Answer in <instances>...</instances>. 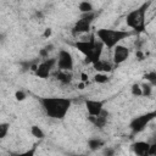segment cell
<instances>
[{"mask_svg": "<svg viewBox=\"0 0 156 156\" xmlns=\"http://www.w3.org/2000/svg\"><path fill=\"white\" fill-rule=\"evenodd\" d=\"M35 150H37V145H34V146L30 147L29 150H26V151L18 154V155H16V156H35Z\"/></svg>", "mask_w": 156, "mask_h": 156, "instance_id": "obj_22", "label": "cell"}, {"mask_svg": "<svg viewBox=\"0 0 156 156\" xmlns=\"http://www.w3.org/2000/svg\"><path fill=\"white\" fill-rule=\"evenodd\" d=\"M104 156H115V149L113 147H105Z\"/></svg>", "mask_w": 156, "mask_h": 156, "instance_id": "obj_25", "label": "cell"}, {"mask_svg": "<svg viewBox=\"0 0 156 156\" xmlns=\"http://www.w3.org/2000/svg\"><path fill=\"white\" fill-rule=\"evenodd\" d=\"M150 5H151V1L144 2V4H141V6L130 11L127 15V18H126L127 26L129 28H132L134 32L140 33V32L145 30V13Z\"/></svg>", "mask_w": 156, "mask_h": 156, "instance_id": "obj_4", "label": "cell"}, {"mask_svg": "<svg viewBox=\"0 0 156 156\" xmlns=\"http://www.w3.org/2000/svg\"><path fill=\"white\" fill-rule=\"evenodd\" d=\"M15 98H16L17 101H23V100L26 99V93L22 91V90H17V91L15 93Z\"/></svg>", "mask_w": 156, "mask_h": 156, "instance_id": "obj_24", "label": "cell"}, {"mask_svg": "<svg viewBox=\"0 0 156 156\" xmlns=\"http://www.w3.org/2000/svg\"><path fill=\"white\" fill-rule=\"evenodd\" d=\"M74 46L85 56V63H95L100 60L102 54V43L95 39L94 35L90 37L88 40H79L74 43Z\"/></svg>", "mask_w": 156, "mask_h": 156, "instance_id": "obj_2", "label": "cell"}, {"mask_svg": "<svg viewBox=\"0 0 156 156\" xmlns=\"http://www.w3.org/2000/svg\"><path fill=\"white\" fill-rule=\"evenodd\" d=\"M4 40V35L2 34H0V41H2Z\"/></svg>", "mask_w": 156, "mask_h": 156, "instance_id": "obj_30", "label": "cell"}, {"mask_svg": "<svg viewBox=\"0 0 156 156\" xmlns=\"http://www.w3.org/2000/svg\"><path fill=\"white\" fill-rule=\"evenodd\" d=\"M9 129H10V123H7V122L0 123V139H4L7 135Z\"/></svg>", "mask_w": 156, "mask_h": 156, "instance_id": "obj_18", "label": "cell"}, {"mask_svg": "<svg viewBox=\"0 0 156 156\" xmlns=\"http://www.w3.org/2000/svg\"><path fill=\"white\" fill-rule=\"evenodd\" d=\"M104 145H105L104 140H101V139H99V138H91V139H89V141H88V146H89V149H90L91 151H96V150L101 149Z\"/></svg>", "mask_w": 156, "mask_h": 156, "instance_id": "obj_15", "label": "cell"}, {"mask_svg": "<svg viewBox=\"0 0 156 156\" xmlns=\"http://www.w3.org/2000/svg\"><path fill=\"white\" fill-rule=\"evenodd\" d=\"M96 13L93 11V12H88V13H82L80 15V18L76 22L74 27L72 28V33L73 35H77V34H80V33H88L90 30V26L95 18Z\"/></svg>", "mask_w": 156, "mask_h": 156, "instance_id": "obj_5", "label": "cell"}, {"mask_svg": "<svg viewBox=\"0 0 156 156\" xmlns=\"http://www.w3.org/2000/svg\"><path fill=\"white\" fill-rule=\"evenodd\" d=\"M30 133H32V135L35 136L37 139H43V138L45 136L44 132H43L41 128L38 127V126H32V128H30Z\"/></svg>", "mask_w": 156, "mask_h": 156, "instance_id": "obj_17", "label": "cell"}, {"mask_svg": "<svg viewBox=\"0 0 156 156\" xmlns=\"http://www.w3.org/2000/svg\"><path fill=\"white\" fill-rule=\"evenodd\" d=\"M78 156H85V155H78Z\"/></svg>", "mask_w": 156, "mask_h": 156, "instance_id": "obj_31", "label": "cell"}, {"mask_svg": "<svg viewBox=\"0 0 156 156\" xmlns=\"http://www.w3.org/2000/svg\"><path fill=\"white\" fill-rule=\"evenodd\" d=\"M132 35V32L121 30V29H107L101 28L96 32V37L99 38V41L102 43L104 46H107L108 49H113L118 45V43L128 37Z\"/></svg>", "mask_w": 156, "mask_h": 156, "instance_id": "obj_3", "label": "cell"}, {"mask_svg": "<svg viewBox=\"0 0 156 156\" xmlns=\"http://www.w3.org/2000/svg\"><path fill=\"white\" fill-rule=\"evenodd\" d=\"M144 78H145L146 80H149L151 85H155V84H156V72H155V71L146 73V74L144 76Z\"/></svg>", "mask_w": 156, "mask_h": 156, "instance_id": "obj_21", "label": "cell"}, {"mask_svg": "<svg viewBox=\"0 0 156 156\" xmlns=\"http://www.w3.org/2000/svg\"><path fill=\"white\" fill-rule=\"evenodd\" d=\"M50 35H51V29H50V28H46L45 32H44V37H45V38H49Z\"/></svg>", "mask_w": 156, "mask_h": 156, "instance_id": "obj_27", "label": "cell"}, {"mask_svg": "<svg viewBox=\"0 0 156 156\" xmlns=\"http://www.w3.org/2000/svg\"><path fill=\"white\" fill-rule=\"evenodd\" d=\"M78 9H79V11L82 13H88V12H93L94 11V7H93L91 2H89V1H82V2H79Z\"/></svg>", "mask_w": 156, "mask_h": 156, "instance_id": "obj_16", "label": "cell"}, {"mask_svg": "<svg viewBox=\"0 0 156 156\" xmlns=\"http://www.w3.org/2000/svg\"><path fill=\"white\" fill-rule=\"evenodd\" d=\"M136 57H138L139 61H143V60H144V55H143V52L138 50V51H136Z\"/></svg>", "mask_w": 156, "mask_h": 156, "instance_id": "obj_26", "label": "cell"}, {"mask_svg": "<svg viewBox=\"0 0 156 156\" xmlns=\"http://www.w3.org/2000/svg\"><path fill=\"white\" fill-rule=\"evenodd\" d=\"M107 116H108V112L102 110L101 113L99 116H89L88 119L96 127V128H104L107 123Z\"/></svg>", "mask_w": 156, "mask_h": 156, "instance_id": "obj_11", "label": "cell"}, {"mask_svg": "<svg viewBox=\"0 0 156 156\" xmlns=\"http://www.w3.org/2000/svg\"><path fill=\"white\" fill-rule=\"evenodd\" d=\"M132 94L134 96H141V88L139 84H133L132 87Z\"/></svg>", "mask_w": 156, "mask_h": 156, "instance_id": "obj_23", "label": "cell"}, {"mask_svg": "<svg viewBox=\"0 0 156 156\" xmlns=\"http://www.w3.org/2000/svg\"><path fill=\"white\" fill-rule=\"evenodd\" d=\"M104 104H105L104 100H91V99L85 100V107L89 116H99L104 110Z\"/></svg>", "mask_w": 156, "mask_h": 156, "instance_id": "obj_9", "label": "cell"}, {"mask_svg": "<svg viewBox=\"0 0 156 156\" xmlns=\"http://www.w3.org/2000/svg\"><path fill=\"white\" fill-rule=\"evenodd\" d=\"M156 117V112L152 111V112H147L145 115H141V116H138V117H134L130 123H129V128L132 129L133 133H140L141 130L145 129V127Z\"/></svg>", "mask_w": 156, "mask_h": 156, "instance_id": "obj_6", "label": "cell"}, {"mask_svg": "<svg viewBox=\"0 0 156 156\" xmlns=\"http://www.w3.org/2000/svg\"><path fill=\"white\" fill-rule=\"evenodd\" d=\"M39 101L45 113L54 119L65 118L72 105V100L69 98H57V96L40 98Z\"/></svg>", "mask_w": 156, "mask_h": 156, "instance_id": "obj_1", "label": "cell"}, {"mask_svg": "<svg viewBox=\"0 0 156 156\" xmlns=\"http://www.w3.org/2000/svg\"><path fill=\"white\" fill-rule=\"evenodd\" d=\"M55 65H56V58H45L43 62H40L37 66L35 76L39 78H43V79L48 78Z\"/></svg>", "mask_w": 156, "mask_h": 156, "instance_id": "obj_8", "label": "cell"}, {"mask_svg": "<svg viewBox=\"0 0 156 156\" xmlns=\"http://www.w3.org/2000/svg\"><path fill=\"white\" fill-rule=\"evenodd\" d=\"M93 67L98 71V72H101V73H107V72H111L112 71V65L111 62H108L107 60H99L96 61L95 63H93Z\"/></svg>", "mask_w": 156, "mask_h": 156, "instance_id": "obj_13", "label": "cell"}, {"mask_svg": "<svg viewBox=\"0 0 156 156\" xmlns=\"http://www.w3.org/2000/svg\"><path fill=\"white\" fill-rule=\"evenodd\" d=\"M84 85H85L84 83H79L78 84V89H84Z\"/></svg>", "mask_w": 156, "mask_h": 156, "instance_id": "obj_29", "label": "cell"}, {"mask_svg": "<svg viewBox=\"0 0 156 156\" xmlns=\"http://www.w3.org/2000/svg\"><path fill=\"white\" fill-rule=\"evenodd\" d=\"M149 147H150V143L147 141H135L132 145V149L134 151V154L136 156H145L149 152Z\"/></svg>", "mask_w": 156, "mask_h": 156, "instance_id": "obj_12", "label": "cell"}, {"mask_svg": "<svg viewBox=\"0 0 156 156\" xmlns=\"http://www.w3.org/2000/svg\"><path fill=\"white\" fill-rule=\"evenodd\" d=\"M80 77H82V80H83V82H87V80H88V76H87L85 73H82Z\"/></svg>", "mask_w": 156, "mask_h": 156, "instance_id": "obj_28", "label": "cell"}, {"mask_svg": "<svg viewBox=\"0 0 156 156\" xmlns=\"http://www.w3.org/2000/svg\"><path fill=\"white\" fill-rule=\"evenodd\" d=\"M140 88H141V95H143V96H150V95H151L152 85H151L150 83H145V84H143Z\"/></svg>", "mask_w": 156, "mask_h": 156, "instance_id": "obj_19", "label": "cell"}, {"mask_svg": "<svg viewBox=\"0 0 156 156\" xmlns=\"http://www.w3.org/2000/svg\"><path fill=\"white\" fill-rule=\"evenodd\" d=\"M145 156H150V155H145Z\"/></svg>", "mask_w": 156, "mask_h": 156, "instance_id": "obj_32", "label": "cell"}, {"mask_svg": "<svg viewBox=\"0 0 156 156\" xmlns=\"http://www.w3.org/2000/svg\"><path fill=\"white\" fill-rule=\"evenodd\" d=\"M56 65L58 67V71L71 72L73 69V57L71 52H68L67 50H60L56 58Z\"/></svg>", "mask_w": 156, "mask_h": 156, "instance_id": "obj_7", "label": "cell"}, {"mask_svg": "<svg viewBox=\"0 0 156 156\" xmlns=\"http://www.w3.org/2000/svg\"><path fill=\"white\" fill-rule=\"evenodd\" d=\"M55 77H56V79H57L61 84H63V85L69 84L71 80H72V78H73L72 73H71V72H67V71H57V72L55 73Z\"/></svg>", "mask_w": 156, "mask_h": 156, "instance_id": "obj_14", "label": "cell"}, {"mask_svg": "<svg viewBox=\"0 0 156 156\" xmlns=\"http://www.w3.org/2000/svg\"><path fill=\"white\" fill-rule=\"evenodd\" d=\"M129 57V49L123 45H117L113 48V62L115 65L123 63Z\"/></svg>", "mask_w": 156, "mask_h": 156, "instance_id": "obj_10", "label": "cell"}, {"mask_svg": "<svg viewBox=\"0 0 156 156\" xmlns=\"http://www.w3.org/2000/svg\"><path fill=\"white\" fill-rule=\"evenodd\" d=\"M94 80H95L96 83L104 84V83L108 82V77H107V74H105V73H98V74H95Z\"/></svg>", "mask_w": 156, "mask_h": 156, "instance_id": "obj_20", "label": "cell"}]
</instances>
